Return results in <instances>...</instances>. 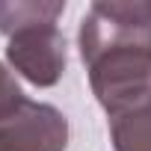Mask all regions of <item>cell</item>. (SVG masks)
I'll return each instance as SVG.
<instances>
[{
  "label": "cell",
  "mask_w": 151,
  "mask_h": 151,
  "mask_svg": "<svg viewBox=\"0 0 151 151\" xmlns=\"http://www.w3.org/2000/svg\"><path fill=\"white\" fill-rule=\"evenodd\" d=\"M77 47L110 119L151 101V3H92Z\"/></svg>",
  "instance_id": "1"
},
{
  "label": "cell",
  "mask_w": 151,
  "mask_h": 151,
  "mask_svg": "<svg viewBox=\"0 0 151 151\" xmlns=\"http://www.w3.org/2000/svg\"><path fill=\"white\" fill-rule=\"evenodd\" d=\"M6 59L24 80H30L39 89H47L59 83V77L65 74V62H68L65 36L56 24L24 27L9 36Z\"/></svg>",
  "instance_id": "2"
},
{
  "label": "cell",
  "mask_w": 151,
  "mask_h": 151,
  "mask_svg": "<svg viewBox=\"0 0 151 151\" xmlns=\"http://www.w3.org/2000/svg\"><path fill=\"white\" fill-rule=\"evenodd\" d=\"M68 119L50 107L24 98L12 113L0 116V151H65Z\"/></svg>",
  "instance_id": "3"
},
{
  "label": "cell",
  "mask_w": 151,
  "mask_h": 151,
  "mask_svg": "<svg viewBox=\"0 0 151 151\" xmlns=\"http://www.w3.org/2000/svg\"><path fill=\"white\" fill-rule=\"evenodd\" d=\"M65 12L62 0H15V3H0V33L6 39L24 27L36 24H56Z\"/></svg>",
  "instance_id": "4"
},
{
  "label": "cell",
  "mask_w": 151,
  "mask_h": 151,
  "mask_svg": "<svg viewBox=\"0 0 151 151\" xmlns=\"http://www.w3.org/2000/svg\"><path fill=\"white\" fill-rule=\"evenodd\" d=\"M110 139L116 151H151V101L110 119Z\"/></svg>",
  "instance_id": "5"
},
{
  "label": "cell",
  "mask_w": 151,
  "mask_h": 151,
  "mask_svg": "<svg viewBox=\"0 0 151 151\" xmlns=\"http://www.w3.org/2000/svg\"><path fill=\"white\" fill-rule=\"evenodd\" d=\"M24 101V95H21V86H18V80L12 77V71L0 62V116H6V113H12L18 104Z\"/></svg>",
  "instance_id": "6"
}]
</instances>
